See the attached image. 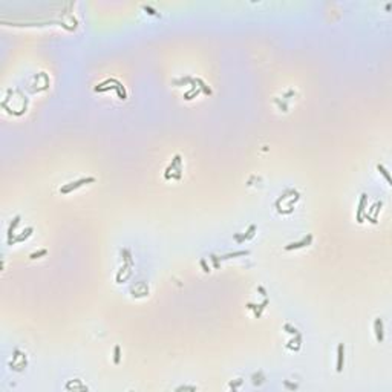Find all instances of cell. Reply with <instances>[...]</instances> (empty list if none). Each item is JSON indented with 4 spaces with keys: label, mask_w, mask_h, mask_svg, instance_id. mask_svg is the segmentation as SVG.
<instances>
[{
    "label": "cell",
    "mask_w": 392,
    "mask_h": 392,
    "mask_svg": "<svg viewBox=\"0 0 392 392\" xmlns=\"http://www.w3.org/2000/svg\"><path fill=\"white\" fill-rule=\"evenodd\" d=\"M93 181H95V178H93V176L81 178V179H78V181H74V182H69V184L63 185V187L60 188V192H61V193H71L72 190H75V188L81 187L83 184H89V182H93Z\"/></svg>",
    "instance_id": "cell-1"
},
{
    "label": "cell",
    "mask_w": 392,
    "mask_h": 392,
    "mask_svg": "<svg viewBox=\"0 0 392 392\" xmlns=\"http://www.w3.org/2000/svg\"><path fill=\"white\" fill-rule=\"evenodd\" d=\"M312 242V234H308L305 236L302 241H299V242H291V244H288V245H285V250H297V248H302V247H306V245H309Z\"/></svg>",
    "instance_id": "cell-2"
},
{
    "label": "cell",
    "mask_w": 392,
    "mask_h": 392,
    "mask_svg": "<svg viewBox=\"0 0 392 392\" xmlns=\"http://www.w3.org/2000/svg\"><path fill=\"white\" fill-rule=\"evenodd\" d=\"M374 329H375V339H377V342H383L385 340V328H383V320L378 317V319H375V322H374Z\"/></svg>",
    "instance_id": "cell-3"
},
{
    "label": "cell",
    "mask_w": 392,
    "mask_h": 392,
    "mask_svg": "<svg viewBox=\"0 0 392 392\" xmlns=\"http://www.w3.org/2000/svg\"><path fill=\"white\" fill-rule=\"evenodd\" d=\"M343 361H345V348L343 343H340L337 346V372L343 371Z\"/></svg>",
    "instance_id": "cell-4"
},
{
    "label": "cell",
    "mask_w": 392,
    "mask_h": 392,
    "mask_svg": "<svg viewBox=\"0 0 392 392\" xmlns=\"http://www.w3.org/2000/svg\"><path fill=\"white\" fill-rule=\"evenodd\" d=\"M366 198H368V195H366V193H361V196H360V202H358V208H357V222H358V224H361V222H363V210H365Z\"/></svg>",
    "instance_id": "cell-5"
},
{
    "label": "cell",
    "mask_w": 392,
    "mask_h": 392,
    "mask_svg": "<svg viewBox=\"0 0 392 392\" xmlns=\"http://www.w3.org/2000/svg\"><path fill=\"white\" fill-rule=\"evenodd\" d=\"M254 230H256V225L251 224V225L248 227L247 233H244V234H234V239H236L237 242H242V241H245V239H251V237L254 236Z\"/></svg>",
    "instance_id": "cell-6"
},
{
    "label": "cell",
    "mask_w": 392,
    "mask_h": 392,
    "mask_svg": "<svg viewBox=\"0 0 392 392\" xmlns=\"http://www.w3.org/2000/svg\"><path fill=\"white\" fill-rule=\"evenodd\" d=\"M19 222H20V215H15L14 219L11 221L9 227H8V242L12 241V234H14V230H15V227L19 225Z\"/></svg>",
    "instance_id": "cell-7"
},
{
    "label": "cell",
    "mask_w": 392,
    "mask_h": 392,
    "mask_svg": "<svg viewBox=\"0 0 392 392\" xmlns=\"http://www.w3.org/2000/svg\"><path fill=\"white\" fill-rule=\"evenodd\" d=\"M32 230H34L32 227H28L26 230H23V231H22V234L15 236V237H14L11 242H8V244H9V245H12V244H15V242H22V241H25V239H26V237H28V236L32 233Z\"/></svg>",
    "instance_id": "cell-8"
},
{
    "label": "cell",
    "mask_w": 392,
    "mask_h": 392,
    "mask_svg": "<svg viewBox=\"0 0 392 392\" xmlns=\"http://www.w3.org/2000/svg\"><path fill=\"white\" fill-rule=\"evenodd\" d=\"M247 254H250V251H248V250H241V251L228 253V254H225V256H222V258H219V259H230V258H237V256H247Z\"/></svg>",
    "instance_id": "cell-9"
},
{
    "label": "cell",
    "mask_w": 392,
    "mask_h": 392,
    "mask_svg": "<svg viewBox=\"0 0 392 392\" xmlns=\"http://www.w3.org/2000/svg\"><path fill=\"white\" fill-rule=\"evenodd\" d=\"M377 170H378V172H380V173L383 175V176H385V178H386V181H388V182H389V184H391V182H392V179H391V175H389V172H388V170H386V167H385V166H383V164H377Z\"/></svg>",
    "instance_id": "cell-10"
},
{
    "label": "cell",
    "mask_w": 392,
    "mask_h": 392,
    "mask_svg": "<svg viewBox=\"0 0 392 392\" xmlns=\"http://www.w3.org/2000/svg\"><path fill=\"white\" fill-rule=\"evenodd\" d=\"M266 305H268V299H265L261 305L256 306V309H254V317H256V319H259V317L262 316V311L265 309V306H266Z\"/></svg>",
    "instance_id": "cell-11"
},
{
    "label": "cell",
    "mask_w": 392,
    "mask_h": 392,
    "mask_svg": "<svg viewBox=\"0 0 392 392\" xmlns=\"http://www.w3.org/2000/svg\"><path fill=\"white\" fill-rule=\"evenodd\" d=\"M120 360H121V352H120V346L117 345L115 348H113V363L115 365H118L120 363Z\"/></svg>",
    "instance_id": "cell-12"
},
{
    "label": "cell",
    "mask_w": 392,
    "mask_h": 392,
    "mask_svg": "<svg viewBox=\"0 0 392 392\" xmlns=\"http://www.w3.org/2000/svg\"><path fill=\"white\" fill-rule=\"evenodd\" d=\"M195 81H196V83H198V85H199V86H201V89H202V90H204V93H207V95H210V93H212V90H210V87H207V86H205V85H204V81H202V80H199V78H196V80H195Z\"/></svg>",
    "instance_id": "cell-13"
},
{
    "label": "cell",
    "mask_w": 392,
    "mask_h": 392,
    "mask_svg": "<svg viewBox=\"0 0 392 392\" xmlns=\"http://www.w3.org/2000/svg\"><path fill=\"white\" fill-rule=\"evenodd\" d=\"M283 329H285L287 332H290V334H294V336H296V334L299 332V331H297L296 328H293V326H291L290 323H285V325H283Z\"/></svg>",
    "instance_id": "cell-14"
},
{
    "label": "cell",
    "mask_w": 392,
    "mask_h": 392,
    "mask_svg": "<svg viewBox=\"0 0 392 392\" xmlns=\"http://www.w3.org/2000/svg\"><path fill=\"white\" fill-rule=\"evenodd\" d=\"M46 253H47V250L43 248V250H40V251H37V253H31L29 258H31V259H37V258H40V256H44Z\"/></svg>",
    "instance_id": "cell-15"
},
{
    "label": "cell",
    "mask_w": 392,
    "mask_h": 392,
    "mask_svg": "<svg viewBox=\"0 0 392 392\" xmlns=\"http://www.w3.org/2000/svg\"><path fill=\"white\" fill-rule=\"evenodd\" d=\"M142 9H144V11H147L149 14H152V15H159V14H158V11H155V9H153L152 6H149V5H142Z\"/></svg>",
    "instance_id": "cell-16"
},
{
    "label": "cell",
    "mask_w": 392,
    "mask_h": 392,
    "mask_svg": "<svg viewBox=\"0 0 392 392\" xmlns=\"http://www.w3.org/2000/svg\"><path fill=\"white\" fill-rule=\"evenodd\" d=\"M121 254H124V261H126V263L132 265V259H130V253H129V250H121Z\"/></svg>",
    "instance_id": "cell-17"
},
{
    "label": "cell",
    "mask_w": 392,
    "mask_h": 392,
    "mask_svg": "<svg viewBox=\"0 0 392 392\" xmlns=\"http://www.w3.org/2000/svg\"><path fill=\"white\" fill-rule=\"evenodd\" d=\"M199 263H201V266H202V270H204L205 273H210V266L207 265V261H205V259H201Z\"/></svg>",
    "instance_id": "cell-18"
},
{
    "label": "cell",
    "mask_w": 392,
    "mask_h": 392,
    "mask_svg": "<svg viewBox=\"0 0 392 392\" xmlns=\"http://www.w3.org/2000/svg\"><path fill=\"white\" fill-rule=\"evenodd\" d=\"M242 382H244L242 378H237V382H234V383H230V388H231V389H236V388H239V386L242 385Z\"/></svg>",
    "instance_id": "cell-19"
},
{
    "label": "cell",
    "mask_w": 392,
    "mask_h": 392,
    "mask_svg": "<svg viewBox=\"0 0 392 392\" xmlns=\"http://www.w3.org/2000/svg\"><path fill=\"white\" fill-rule=\"evenodd\" d=\"M176 391H196L195 386H179L176 388Z\"/></svg>",
    "instance_id": "cell-20"
},
{
    "label": "cell",
    "mask_w": 392,
    "mask_h": 392,
    "mask_svg": "<svg viewBox=\"0 0 392 392\" xmlns=\"http://www.w3.org/2000/svg\"><path fill=\"white\" fill-rule=\"evenodd\" d=\"M210 258H212V261H213V263H215V266L219 268V258H218V256H216V254H212Z\"/></svg>",
    "instance_id": "cell-21"
},
{
    "label": "cell",
    "mask_w": 392,
    "mask_h": 392,
    "mask_svg": "<svg viewBox=\"0 0 392 392\" xmlns=\"http://www.w3.org/2000/svg\"><path fill=\"white\" fill-rule=\"evenodd\" d=\"M283 385H285V388H288V389H297V385H291V383H288V382H285Z\"/></svg>",
    "instance_id": "cell-22"
},
{
    "label": "cell",
    "mask_w": 392,
    "mask_h": 392,
    "mask_svg": "<svg viewBox=\"0 0 392 392\" xmlns=\"http://www.w3.org/2000/svg\"><path fill=\"white\" fill-rule=\"evenodd\" d=\"M258 290H259V293H261V294H263V296L266 294V291H265V288H263V287H258Z\"/></svg>",
    "instance_id": "cell-23"
}]
</instances>
